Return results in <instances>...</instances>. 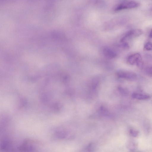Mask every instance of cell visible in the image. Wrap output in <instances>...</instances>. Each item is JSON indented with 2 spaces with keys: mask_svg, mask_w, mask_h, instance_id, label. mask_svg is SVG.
I'll return each mask as SVG.
<instances>
[{
  "mask_svg": "<svg viewBox=\"0 0 152 152\" xmlns=\"http://www.w3.org/2000/svg\"><path fill=\"white\" fill-rule=\"evenodd\" d=\"M138 3L133 0H126L121 2L117 5L115 9V11L123 10L134 8L138 6Z\"/></svg>",
  "mask_w": 152,
  "mask_h": 152,
  "instance_id": "6da1fadb",
  "label": "cell"
},
{
  "mask_svg": "<svg viewBox=\"0 0 152 152\" xmlns=\"http://www.w3.org/2000/svg\"><path fill=\"white\" fill-rule=\"evenodd\" d=\"M117 75L119 78L130 80H135L137 78V74L131 71L120 70L117 72Z\"/></svg>",
  "mask_w": 152,
  "mask_h": 152,
  "instance_id": "7a4b0ae2",
  "label": "cell"
},
{
  "mask_svg": "<svg viewBox=\"0 0 152 152\" xmlns=\"http://www.w3.org/2000/svg\"><path fill=\"white\" fill-rule=\"evenodd\" d=\"M127 61L130 64H136L139 67H141L143 65L141 56L138 53H134L129 56L128 58Z\"/></svg>",
  "mask_w": 152,
  "mask_h": 152,
  "instance_id": "3957f363",
  "label": "cell"
},
{
  "mask_svg": "<svg viewBox=\"0 0 152 152\" xmlns=\"http://www.w3.org/2000/svg\"><path fill=\"white\" fill-rule=\"evenodd\" d=\"M142 31L140 29H132L128 31L122 38L121 41H125L127 38H131L139 36L142 33Z\"/></svg>",
  "mask_w": 152,
  "mask_h": 152,
  "instance_id": "277c9868",
  "label": "cell"
},
{
  "mask_svg": "<svg viewBox=\"0 0 152 152\" xmlns=\"http://www.w3.org/2000/svg\"><path fill=\"white\" fill-rule=\"evenodd\" d=\"M103 53L104 55L107 57L113 58L117 56L116 53L111 49L108 48H105L103 49Z\"/></svg>",
  "mask_w": 152,
  "mask_h": 152,
  "instance_id": "5b68a950",
  "label": "cell"
},
{
  "mask_svg": "<svg viewBox=\"0 0 152 152\" xmlns=\"http://www.w3.org/2000/svg\"><path fill=\"white\" fill-rule=\"evenodd\" d=\"M132 96L133 98L139 100H146L150 98V96L147 95L137 93L132 94Z\"/></svg>",
  "mask_w": 152,
  "mask_h": 152,
  "instance_id": "8992f818",
  "label": "cell"
},
{
  "mask_svg": "<svg viewBox=\"0 0 152 152\" xmlns=\"http://www.w3.org/2000/svg\"><path fill=\"white\" fill-rule=\"evenodd\" d=\"M144 49L147 51L152 50V43L150 42H147L144 45Z\"/></svg>",
  "mask_w": 152,
  "mask_h": 152,
  "instance_id": "52a82bcc",
  "label": "cell"
},
{
  "mask_svg": "<svg viewBox=\"0 0 152 152\" xmlns=\"http://www.w3.org/2000/svg\"><path fill=\"white\" fill-rule=\"evenodd\" d=\"M130 133L132 136L134 137H137L138 135V131L134 129H131L130 130Z\"/></svg>",
  "mask_w": 152,
  "mask_h": 152,
  "instance_id": "ba28073f",
  "label": "cell"
},
{
  "mask_svg": "<svg viewBox=\"0 0 152 152\" xmlns=\"http://www.w3.org/2000/svg\"><path fill=\"white\" fill-rule=\"evenodd\" d=\"M148 72L150 75H152V66L149 68L148 70Z\"/></svg>",
  "mask_w": 152,
  "mask_h": 152,
  "instance_id": "9c48e42d",
  "label": "cell"
},
{
  "mask_svg": "<svg viewBox=\"0 0 152 152\" xmlns=\"http://www.w3.org/2000/svg\"><path fill=\"white\" fill-rule=\"evenodd\" d=\"M149 37L151 38H152V28L151 29L149 34Z\"/></svg>",
  "mask_w": 152,
  "mask_h": 152,
  "instance_id": "30bf717a",
  "label": "cell"
}]
</instances>
